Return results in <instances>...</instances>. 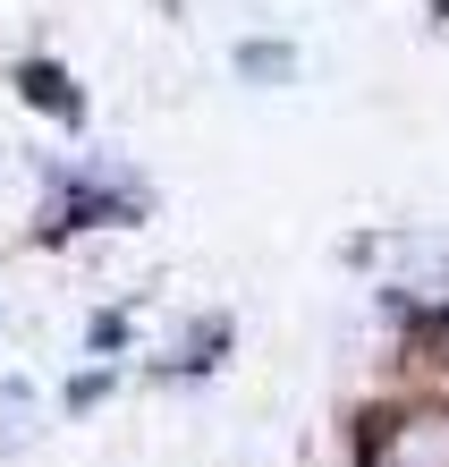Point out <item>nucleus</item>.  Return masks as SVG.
I'll return each mask as SVG.
<instances>
[{
  "instance_id": "f257e3e1",
  "label": "nucleus",
  "mask_w": 449,
  "mask_h": 467,
  "mask_svg": "<svg viewBox=\"0 0 449 467\" xmlns=\"http://www.w3.org/2000/svg\"><path fill=\"white\" fill-rule=\"evenodd\" d=\"M373 467H449V408H407L373 442Z\"/></svg>"
}]
</instances>
